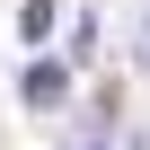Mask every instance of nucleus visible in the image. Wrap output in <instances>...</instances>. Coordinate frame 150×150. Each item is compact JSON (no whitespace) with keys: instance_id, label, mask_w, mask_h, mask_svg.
I'll list each match as a JSON object with an SVG mask.
<instances>
[{"instance_id":"f257e3e1","label":"nucleus","mask_w":150,"mask_h":150,"mask_svg":"<svg viewBox=\"0 0 150 150\" xmlns=\"http://www.w3.org/2000/svg\"><path fill=\"white\" fill-rule=\"evenodd\" d=\"M62 97H71L62 62H35V71H27V106H62Z\"/></svg>"}]
</instances>
